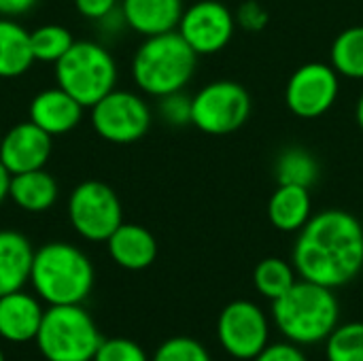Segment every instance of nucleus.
<instances>
[{"label": "nucleus", "instance_id": "nucleus-35", "mask_svg": "<svg viewBox=\"0 0 363 361\" xmlns=\"http://www.w3.org/2000/svg\"><path fill=\"white\" fill-rule=\"evenodd\" d=\"M355 121H357L359 130L363 132V94L359 96V100H357V106H355Z\"/></svg>", "mask_w": 363, "mask_h": 361}, {"label": "nucleus", "instance_id": "nucleus-28", "mask_svg": "<svg viewBox=\"0 0 363 361\" xmlns=\"http://www.w3.org/2000/svg\"><path fill=\"white\" fill-rule=\"evenodd\" d=\"M157 100V113L162 121H166L172 128L191 126V96H187L185 91H174Z\"/></svg>", "mask_w": 363, "mask_h": 361}, {"label": "nucleus", "instance_id": "nucleus-27", "mask_svg": "<svg viewBox=\"0 0 363 361\" xmlns=\"http://www.w3.org/2000/svg\"><path fill=\"white\" fill-rule=\"evenodd\" d=\"M151 361H213L208 351L189 336H174L160 345Z\"/></svg>", "mask_w": 363, "mask_h": 361}, {"label": "nucleus", "instance_id": "nucleus-2", "mask_svg": "<svg viewBox=\"0 0 363 361\" xmlns=\"http://www.w3.org/2000/svg\"><path fill=\"white\" fill-rule=\"evenodd\" d=\"M94 281V264L79 247L55 240L34 251L30 285L47 306L83 304Z\"/></svg>", "mask_w": 363, "mask_h": 361}, {"label": "nucleus", "instance_id": "nucleus-12", "mask_svg": "<svg viewBox=\"0 0 363 361\" xmlns=\"http://www.w3.org/2000/svg\"><path fill=\"white\" fill-rule=\"evenodd\" d=\"M236 15L221 0H198L185 6L177 32L200 55L223 51L236 32Z\"/></svg>", "mask_w": 363, "mask_h": 361}, {"label": "nucleus", "instance_id": "nucleus-15", "mask_svg": "<svg viewBox=\"0 0 363 361\" xmlns=\"http://www.w3.org/2000/svg\"><path fill=\"white\" fill-rule=\"evenodd\" d=\"M45 309L36 294L23 289L0 296V338L11 345L32 343L38 334Z\"/></svg>", "mask_w": 363, "mask_h": 361}, {"label": "nucleus", "instance_id": "nucleus-31", "mask_svg": "<svg viewBox=\"0 0 363 361\" xmlns=\"http://www.w3.org/2000/svg\"><path fill=\"white\" fill-rule=\"evenodd\" d=\"M72 2H74V9L81 17L98 23L104 17H108L111 13H115L119 9L121 0H72Z\"/></svg>", "mask_w": 363, "mask_h": 361}, {"label": "nucleus", "instance_id": "nucleus-8", "mask_svg": "<svg viewBox=\"0 0 363 361\" xmlns=\"http://www.w3.org/2000/svg\"><path fill=\"white\" fill-rule=\"evenodd\" d=\"M72 230L87 243H106L123 223V209L117 191L102 181L79 183L66 204Z\"/></svg>", "mask_w": 363, "mask_h": 361}, {"label": "nucleus", "instance_id": "nucleus-26", "mask_svg": "<svg viewBox=\"0 0 363 361\" xmlns=\"http://www.w3.org/2000/svg\"><path fill=\"white\" fill-rule=\"evenodd\" d=\"M325 343L328 361H363V323L353 321L336 326Z\"/></svg>", "mask_w": 363, "mask_h": 361}, {"label": "nucleus", "instance_id": "nucleus-13", "mask_svg": "<svg viewBox=\"0 0 363 361\" xmlns=\"http://www.w3.org/2000/svg\"><path fill=\"white\" fill-rule=\"evenodd\" d=\"M53 151V136L30 119L13 126L0 138V162L11 174L45 168Z\"/></svg>", "mask_w": 363, "mask_h": 361}, {"label": "nucleus", "instance_id": "nucleus-5", "mask_svg": "<svg viewBox=\"0 0 363 361\" xmlns=\"http://www.w3.org/2000/svg\"><path fill=\"white\" fill-rule=\"evenodd\" d=\"M119 68L113 53L96 40H74L68 53L55 64V85L70 94L85 109L117 87Z\"/></svg>", "mask_w": 363, "mask_h": 361}, {"label": "nucleus", "instance_id": "nucleus-17", "mask_svg": "<svg viewBox=\"0 0 363 361\" xmlns=\"http://www.w3.org/2000/svg\"><path fill=\"white\" fill-rule=\"evenodd\" d=\"M106 251L111 260L123 270H145L157 257L155 236L138 223H121L106 240Z\"/></svg>", "mask_w": 363, "mask_h": 361}, {"label": "nucleus", "instance_id": "nucleus-36", "mask_svg": "<svg viewBox=\"0 0 363 361\" xmlns=\"http://www.w3.org/2000/svg\"><path fill=\"white\" fill-rule=\"evenodd\" d=\"M0 361H6L4 360V353H2V349H0Z\"/></svg>", "mask_w": 363, "mask_h": 361}, {"label": "nucleus", "instance_id": "nucleus-23", "mask_svg": "<svg viewBox=\"0 0 363 361\" xmlns=\"http://www.w3.org/2000/svg\"><path fill=\"white\" fill-rule=\"evenodd\" d=\"M330 64L351 81H363V26L345 28L330 47Z\"/></svg>", "mask_w": 363, "mask_h": 361}, {"label": "nucleus", "instance_id": "nucleus-1", "mask_svg": "<svg viewBox=\"0 0 363 361\" xmlns=\"http://www.w3.org/2000/svg\"><path fill=\"white\" fill-rule=\"evenodd\" d=\"M294 268L300 279L338 289L363 270V223L342 209L315 213L298 232Z\"/></svg>", "mask_w": 363, "mask_h": 361}, {"label": "nucleus", "instance_id": "nucleus-21", "mask_svg": "<svg viewBox=\"0 0 363 361\" xmlns=\"http://www.w3.org/2000/svg\"><path fill=\"white\" fill-rule=\"evenodd\" d=\"M34 62L30 32L13 17H0V79H17Z\"/></svg>", "mask_w": 363, "mask_h": 361}, {"label": "nucleus", "instance_id": "nucleus-32", "mask_svg": "<svg viewBox=\"0 0 363 361\" xmlns=\"http://www.w3.org/2000/svg\"><path fill=\"white\" fill-rule=\"evenodd\" d=\"M253 361H308L306 355L298 349L294 343H279V345H268Z\"/></svg>", "mask_w": 363, "mask_h": 361}, {"label": "nucleus", "instance_id": "nucleus-14", "mask_svg": "<svg viewBox=\"0 0 363 361\" xmlns=\"http://www.w3.org/2000/svg\"><path fill=\"white\" fill-rule=\"evenodd\" d=\"M83 111L85 106L81 102L55 85L38 91L30 100L28 119L49 136H62L72 132L83 121Z\"/></svg>", "mask_w": 363, "mask_h": 361}, {"label": "nucleus", "instance_id": "nucleus-9", "mask_svg": "<svg viewBox=\"0 0 363 361\" xmlns=\"http://www.w3.org/2000/svg\"><path fill=\"white\" fill-rule=\"evenodd\" d=\"M153 121L149 102L130 89L115 87L89 109L94 132L113 145H132L140 140Z\"/></svg>", "mask_w": 363, "mask_h": 361}, {"label": "nucleus", "instance_id": "nucleus-3", "mask_svg": "<svg viewBox=\"0 0 363 361\" xmlns=\"http://www.w3.org/2000/svg\"><path fill=\"white\" fill-rule=\"evenodd\" d=\"M198 66V53L174 32L147 36L132 57V81L140 94L162 98L185 91Z\"/></svg>", "mask_w": 363, "mask_h": 361}, {"label": "nucleus", "instance_id": "nucleus-34", "mask_svg": "<svg viewBox=\"0 0 363 361\" xmlns=\"http://www.w3.org/2000/svg\"><path fill=\"white\" fill-rule=\"evenodd\" d=\"M11 172L6 170V166L0 162V206H2V202L9 198V189H11Z\"/></svg>", "mask_w": 363, "mask_h": 361}, {"label": "nucleus", "instance_id": "nucleus-19", "mask_svg": "<svg viewBox=\"0 0 363 361\" xmlns=\"http://www.w3.org/2000/svg\"><path fill=\"white\" fill-rule=\"evenodd\" d=\"M313 215V196L308 187L279 185L270 196L268 219L279 232L298 234Z\"/></svg>", "mask_w": 363, "mask_h": 361}, {"label": "nucleus", "instance_id": "nucleus-10", "mask_svg": "<svg viewBox=\"0 0 363 361\" xmlns=\"http://www.w3.org/2000/svg\"><path fill=\"white\" fill-rule=\"evenodd\" d=\"M340 74L328 62H308L296 68L285 85V104L300 119H319L340 96Z\"/></svg>", "mask_w": 363, "mask_h": 361}, {"label": "nucleus", "instance_id": "nucleus-29", "mask_svg": "<svg viewBox=\"0 0 363 361\" xmlns=\"http://www.w3.org/2000/svg\"><path fill=\"white\" fill-rule=\"evenodd\" d=\"M94 361H149L145 349L128 338H108L102 340Z\"/></svg>", "mask_w": 363, "mask_h": 361}, {"label": "nucleus", "instance_id": "nucleus-18", "mask_svg": "<svg viewBox=\"0 0 363 361\" xmlns=\"http://www.w3.org/2000/svg\"><path fill=\"white\" fill-rule=\"evenodd\" d=\"M32 243L15 230H0V296L19 291L30 283Z\"/></svg>", "mask_w": 363, "mask_h": 361}, {"label": "nucleus", "instance_id": "nucleus-33", "mask_svg": "<svg viewBox=\"0 0 363 361\" xmlns=\"http://www.w3.org/2000/svg\"><path fill=\"white\" fill-rule=\"evenodd\" d=\"M36 0H0V17H21L32 11Z\"/></svg>", "mask_w": 363, "mask_h": 361}, {"label": "nucleus", "instance_id": "nucleus-11", "mask_svg": "<svg viewBox=\"0 0 363 361\" xmlns=\"http://www.w3.org/2000/svg\"><path fill=\"white\" fill-rule=\"evenodd\" d=\"M268 319L264 311L249 300L230 302L217 321V338L234 360L253 361L268 347Z\"/></svg>", "mask_w": 363, "mask_h": 361}, {"label": "nucleus", "instance_id": "nucleus-30", "mask_svg": "<svg viewBox=\"0 0 363 361\" xmlns=\"http://www.w3.org/2000/svg\"><path fill=\"white\" fill-rule=\"evenodd\" d=\"M268 11L257 0H247L236 11V26H240L247 32H259L268 26Z\"/></svg>", "mask_w": 363, "mask_h": 361}, {"label": "nucleus", "instance_id": "nucleus-7", "mask_svg": "<svg viewBox=\"0 0 363 361\" xmlns=\"http://www.w3.org/2000/svg\"><path fill=\"white\" fill-rule=\"evenodd\" d=\"M251 96L236 81H213L191 96V126L211 136L240 130L251 115Z\"/></svg>", "mask_w": 363, "mask_h": 361}, {"label": "nucleus", "instance_id": "nucleus-25", "mask_svg": "<svg viewBox=\"0 0 363 361\" xmlns=\"http://www.w3.org/2000/svg\"><path fill=\"white\" fill-rule=\"evenodd\" d=\"M30 43H32V53L36 62L55 66L74 45V36L66 26L45 23L30 32Z\"/></svg>", "mask_w": 363, "mask_h": 361}, {"label": "nucleus", "instance_id": "nucleus-24", "mask_svg": "<svg viewBox=\"0 0 363 361\" xmlns=\"http://www.w3.org/2000/svg\"><path fill=\"white\" fill-rule=\"evenodd\" d=\"M296 274L298 272L294 264H287L281 257H266L253 270V285L257 294L274 302L277 298H281L296 285L298 281Z\"/></svg>", "mask_w": 363, "mask_h": 361}, {"label": "nucleus", "instance_id": "nucleus-4", "mask_svg": "<svg viewBox=\"0 0 363 361\" xmlns=\"http://www.w3.org/2000/svg\"><path fill=\"white\" fill-rule=\"evenodd\" d=\"M279 332L294 345H317L336 330L340 306L334 289L298 279L296 285L272 302Z\"/></svg>", "mask_w": 363, "mask_h": 361}, {"label": "nucleus", "instance_id": "nucleus-20", "mask_svg": "<svg viewBox=\"0 0 363 361\" xmlns=\"http://www.w3.org/2000/svg\"><path fill=\"white\" fill-rule=\"evenodd\" d=\"M9 198L17 209L38 215L55 206L60 198V187L57 181L45 168H38V170L13 174Z\"/></svg>", "mask_w": 363, "mask_h": 361}, {"label": "nucleus", "instance_id": "nucleus-16", "mask_svg": "<svg viewBox=\"0 0 363 361\" xmlns=\"http://www.w3.org/2000/svg\"><path fill=\"white\" fill-rule=\"evenodd\" d=\"M119 11L128 30L140 36L174 32L183 17V0H121Z\"/></svg>", "mask_w": 363, "mask_h": 361}, {"label": "nucleus", "instance_id": "nucleus-22", "mask_svg": "<svg viewBox=\"0 0 363 361\" xmlns=\"http://www.w3.org/2000/svg\"><path fill=\"white\" fill-rule=\"evenodd\" d=\"M319 172L321 168L317 157L300 145L283 149L274 164V177L279 185H300L311 189L319 181Z\"/></svg>", "mask_w": 363, "mask_h": 361}, {"label": "nucleus", "instance_id": "nucleus-6", "mask_svg": "<svg viewBox=\"0 0 363 361\" xmlns=\"http://www.w3.org/2000/svg\"><path fill=\"white\" fill-rule=\"evenodd\" d=\"M34 343L47 361H94L102 336L83 304H64L45 311Z\"/></svg>", "mask_w": 363, "mask_h": 361}]
</instances>
